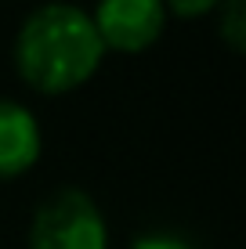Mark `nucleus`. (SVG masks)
<instances>
[{"mask_svg": "<svg viewBox=\"0 0 246 249\" xmlns=\"http://www.w3.org/2000/svg\"><path fill=\"white\" fill-rule=\"evenodd\" d=\"M131 249H196L189 238L174 235V231H149V235H138Z\"/></svg>", "mask_w": 246, "mask_h": 249, "instance_id": "6", "label": "nucleus"}, {"mask_svg": "<svg viewBox=\"0 0 246 249\" xmlns=\"http://www.w3.org/2000/svg\"><path fill=\"white\" fill-rule=\"evenodd\" d=\"M11 54L25 87L58 98V94L83 87L98 72L105 47L83 7L51 0L25 15V22L15 33Z\"/></svg>", "mask_w": 246, "mask_h": 249, "instance_id": "1", "label": "nucleus"}, {"mask_svg": "<svg viewBox=\"0 0 246 249\" xmlns=\"http://www.w3.org/2000/svg\"><path fill=\"white\" fill-rule=\"evenodd\" d=\"M217 36L228 51L243 54L246 47V0H221L217 7Z\"/></svg>", "mask_w": 246, "mask_h": 249, "instance_id": "5", "label": "nucleus"}, {"mask_svg": "<svg viewBox=\"0 0 246 249\" xmlns=\"http://www.w3.org/2000/svg\"><path fill=\"white\" fill-rule=\"evenodd\" d=\"M29 249H109V224L83 188H58L33 213Z\"/></svg>", "mask_w": 246, "mask_h": 249, "instance_id": "2", "label": "nucleus"}, {"mask_svg": "<svg viewBox=\"0 0 246 249\" xmlns=\"http://www.w3.org/2000/svg\"><path fill=\"white\" fill-rule=\"evenodd\" d=\"M91 22L105 51L141 54L163 36L167 7L163 0H98Z\"/></svg>", "mask_w": 246, "mask_h": 249, "instance_id": "3", "label": "nucleus"}, {"mask_svg": "<svg viewBox=\"0 0 246 249\" xmlns=\"http://www.w3.org/2000/svg\"><path fill=\"white\" fill-rule=\"evenodd\" d=\"M163 7L167 15H177V18H203L221 7V0H163Z\"/></svg>", "mask_w": 246, "mask_h": 249, "instance_id": "7", "label": "nucleus"}, {"mask_svg": "<svg viewBox=\"0 0 246 249\" xmlns=\"http://www.w3.org/2000/svg\"><path fill=\"white\" fill-rule=\"evenodd\" d=\"M44 134L37 116L11 98H0V184L29 174L40 159Z\"/></svg>", "mask_w": 246, "mask_h": 249, "instance_id": "4", "label": "nucleus"}]
</instances>
